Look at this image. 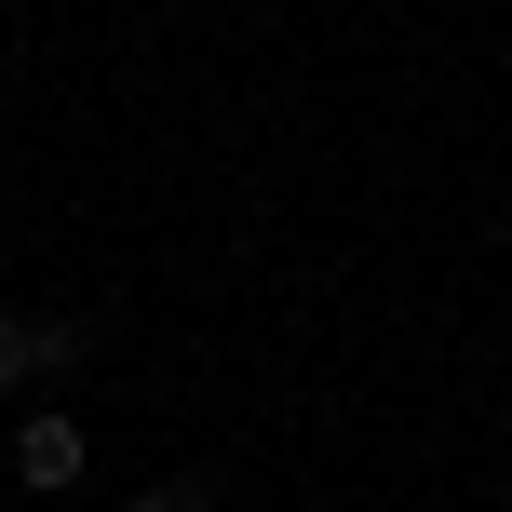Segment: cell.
Instances as JSON below:
<instances>
[{"label":"cell","mask_w":512,"mask_h":512,"mask_svg":"<svg viewBox=\"0 0 512 512\" xmlns=\"http://www.w3.org/2000/svg\"><path fill=\"white\" fill-rule=\"evenodd\" d=\"M14 486H41V499L81 486V418H54V405L27 418V432H14Z\"/></svg>","instance_id":"obj_1"},{"label":"cell","mask_w":512,"mask_h":512,"mask_svg":"<svg viewBox=\"0 0 512 512\" xmlns=\"http://www.w3.org/2000/svg\"><path fill=\"white\" fill-rule=\"evenodd\" d=\"M122 512H203V499H189V486H149V499H122Z\"/></svg>","instance_id":"obj_4"},{"label":"cell","mask_w":512,"mask_h":512,"mask_svg":"<svg viewBox=\"0 0 512 512\" xmlns=\"http://www.w3.org/2000/svg\"><path fill=\"white\" fill-rule=\"evenodd\" d=\"M81 351H95V324H81V310H41V324H27V378H68Z\"/></svg>","instance_id":"obj_2"},{"label":"cell","mask_w":512,"mask_h":512,"mask_svg":"<svg viewBox=\"0 0 512 512\" xmlns=\"http://www.w3.org/2000/svg\"><path fill=\"white\" fill-rule=\"evenodd\" d=\"M14 378H27V324L0 310V391H14Z\"/></svg>","instance_id":"obj_3"}]
</instances>
